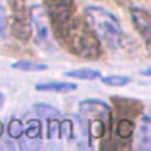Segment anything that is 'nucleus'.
Returning a JSON list of instances; mask_svg holds the SVG:
<instances>
[{
	"label": "nucleus",
	"instance_id": "f257e3e1",
	"mask_svg": "<svg viewBox=\"0 0 151 151\" xmlns=\"http://www.w3.org/2000/svg\"><path fill=\"white\" fill-rule=\"evenodd\" d=\"M55 35L63 40L69 52L83 57V58H98L102 52L101 41L98 40L94 32L90 28L87 22L80 21L77 17H73Z\"/></svg>",
	"mask_w": 151,
	"mask_h": 151
},
{
	"label": "nucleus",
	"instance_id": "f03ea898",
	"mask_svg": "<svg viewBox=\"0 0 151 151\" xmlns=\"http://www.w3.org/2000/svg\"><path fill=\"white\" fill-rule=\"evenodd\" d=\"M85 19L90 28L94 32L98 40L104 42L109 49L115 50L121 46L124 33H123L121 24L116 19V16L106 8L101 6H87L85 8Z\"/></svg>",
	"mask_w": 151,
	"mask_h": 151
},
{
	"label": "nucleus",
	"instance_id": "7ed1b4c3",
	"mask_svg": "<svg viewBox=\"0 0 151 151\" xmlns=\"http://www.w3.org/2000/svg\"><path fill=\"white\" fill-rule=\"evenodd\" d=\"M80 116L87 121L88 134L93 139L104 135L112 124V110L106 102L99 99H83L79 102Z\"/></svg>",
	"mask_w": 151,
	"mask_h": 151
},
{
	"label": "nucleus",
	"instance_id": "20e7f679",
	"mask_svg": "<svg viewBox=\"0 0 151 151\" xmlns=\"http://www.w3.org/2000/svg\"><path fill=\"white\" fill-rule=\"evenodd\" d=\"M44 9L52 24V30L58 33L74 17V0H42Z\"/></svg>",
	"mask_w": 151,
	"mask_h": 151
},
{
	"label": "nucleus",
	"instance_id": "39448f33",
	"mask_svg": "<svg viewBox=\"0 0 151 151\" xmlns=\"http://www.w3.org/2000/svg\"><path fill=\"white\" fill-rule=\"evenodd\" d=\"M13 6V33L19 40H28L32 32V21H30V13L22 3L11 5Z\"/></svg>",
	"mask_w": 151,
	"mask_h": 151
},
{
	"label": "nucleus",
	"instance_id": "423d86ee",
	"mask_svg": "<svg viewBox=\"0 0 151 151\" xmlns=\"http://www.w3.org/2000/svg\"><path fill=\"white\" fill-rule=\"evenodd\" d=\"M32 25L35 27V35H36V44L40 46H49L50 44V22L47 14H44L42 9H35L30 14Z\"/></svg>",
	"mask_w": 151,
	"mask_h": 151
},
{
	"label": "nucleus",
	"instance_id": "0eeeda50",
	"mask_svg": "<svg viewBox=\"0 0 151 151\" xmlns=\"http://www.w3.org/2000/svg\"><path fill=\"white\" fill-rule=\"evenodd\" d=\"M131 17L134 22L135 28L139 30V33L143 36V40L146 41V44L150 42V32H151V17L150 13L145 8L140 6H134L131 8Z\"/></svg>",
	"mask_w": 151,
	"mask_h": 151
},
{
	"label": "nucleus",
	"instance_id": "6e6552de",
	"mask_svg": "<svg viewBox=\"0 0 151 151\" xmlns=\"http://www.w3.org/2000/svg\"><path fill=\"white\" fill-rule=\"evenodd\" d=\"M137 135H139V146L143 151H150L151 150V120L148 115L140 116Z\"/></svg>",
	"mask_w": 151,
	"mask_h": 151
},
{
	"label": "nucleus",
	"instance_id": "1a4fd4ad",
	"mask_svg": "<svg viewBox=\"0 0 151 151\" xmlns=\"http://www.w3.org/2000/svg\"><path fill=\"white\" fill-rule=\"evenodd\" d=\"M35 88L38 91H50V93H69L77 90V85L73 82H42L36 83Z\"/></svg>",
	"mask_w": 151,
	"mask_h": 151
},
{
	"label": "nucleus",
	"instance_id": "9d476101",
	"mask_svg": "<svg viewBox=\"0 0 151 151\" xmlns=\"http://www.w3.org/2000/svg\"><path fill=\"white\" fill-rule=\"evenodd\" d=\"M65 76L69 79H79V80H96L102 74L98 69H93V68H79V69L66 71Z\"/></svg>",
	"mask_w": 151,
	"mask_h": 151
},
{
	"label": "nucleus",
	"instance_id": "9b49d317",
	"mask_svg": "<svg viewBox=\"0 0 151 151\" xmlns=\"http://www.w3.org/2000/svg\"><path fill=\"white\" fill-rule=\"evenodd\" d=\"M11 68L17 71H25V73H41V71L47 69V65L33 60H19V61H14Z\"/></svg>",
	"mask_w": 151,
	"mask_h": 151
},
{
	"label": "nucleus",
	"instance_id": "f8f14e48",
	"mask_svg": "<svg viewBox=\"0 0 151 151\" xmlns=\"http://www.w3.org/2000/svg\"><path fill=\"white\" fill-rule=\"evenodd\" d=\"M22 137L30 140L41 142V121L40 120H28L24 126V134Z\"/></svg>",
	"mask_w": 151,
	"mask_h": 151
},
{
	"label": "nucleus",
	"instance_id": "ddd939ff",
	"mask_svg": "<svg viewBox=\"0 0 151 151\" xmlns=\"http://www.w3.org/2000/svg\"><path fill=\"white\" fill-rule=\"evenodd\" d=\"M58 135L65 140H73L76 139V129H74V121L71 118H65L58 124Z\"/></svg>",
	"mask_w": 151,
	"mask_h": 151
},
{
	"label": "nucleus",
	"instance_id": "4468645a",
	"mask_svg": "<svg viewBox=\"0 0 151 151\" xmlns=\"http://www.w3.org/2000/svg\"><path fill=\"white\" fill-rule=\"evenodd\" d=\"M115 134L123 140L131 139L132 134H134V124H132L131 120H121L115 127Z\"/></svg>",
	"mask_w": 151,
	"mask_h": 151
},
{
	"label": "nucleus",
	"instance_id": "2eb2a0df",
	"mask_svg": "<svg viewBox=\"0 0 151 151\" xmlns=\"http://www.w3.org/2000/svg\"><path fill=\"white\" fill-rule=\"evenodd\" d=\"M33 110L36 112L38 116L41 118H47V120H50V118H57L60 115L58 109L49 106V104H35L33 106Z\"/></svg>",
	"mask_w": 151,
	"mask_h": 151
},
{
	"label": "nucleus",
	"instance_id": "dca6fc26",
	"mask_svg": "<svg viewBox=\"0 0 151 151\" xmlns=\"http://www.w3.org/2000/svg\"><path fill=\"white\" fill-rule=\"evenodd\" d=\"M101 82L104 85H109V87H124L131 82L129 77L126 76H121V74H113V76H104V77H99Z\"/></svg>",
	"mask_w": 151,
	"mask_h": 151
},
{
	"label": "nucleus",
	"instance_id": "f3484780",
	"mask_svg": "<svg viewBox=\"0 0 151 151\" xmlns=\"http://www.w3.org/2000/svg\"><path fill=\"white\" fill-rule=\"evenodd\" d=\"M8 134L11 139H21L22 134H24V124L21 120H17V118H14V120L9 121L8 124Z\"/></svg>",
	"mask_w": 151,
	"mask_h": 151
},
{
	"label": "nucleus",
	"instance_id": "a211bd4d",
	"mask_svg": "<svg viewBox=\"0 0 151 151\" xmlns=\"http://www.w3.org/2000/svg\"><path fill=\"white\" fill-rule=\"evenodd\" d=\"M6 25H8V19H6V13H5V8L0 5V41L6 35Z\"/></svg>",
	"mask_w": 151,
	"mask_h": 151
},
{
	"label": "nucleus",
	"instance_id": "6ab92c4d",
	"mask_svg": "<svg viewBox=\"0 0 151 151\" xmlns=\"http://www.w3.org/2000/svg\"><path fill=\"white\" fill-rule=\"evenodd\" d=\"M58 124H60V121H57L55 118L49 120V127H47V137L49 139H55L58 135Z\"/></svg>",
	"mask_w": 151,
	"mask_h": 151
},
{
	"label": "nucleus",
	"instance_id": "aec40b11",
	"mask_svg": "<svg viewBox=\"0 0 151 151\" xmlns=\"http://www.w3.org/2000/svg\"><path fill=\"white\" fill-rule=\"evenodd\" d=\"M0 150H14V145L11 140H2L0 137Z\"/></svg>",
	"mask_w": 151,
	"mask_h": 151
},
{
	"label": "nucleus",
	"instance_id": "412c9836",
	"mask_svg": "<svg viewBox=\"0 0 151 151\" xmlns=\"http://www.w3.org/2000/svg\"><path fill=\"white\" fill-rule=\"evenodd\" d=\"M2 134H3V124L0 123V137H2Z\"/></svg>",
	"mask_w": 151,
	"mask_h": 151
}]
</instances>
